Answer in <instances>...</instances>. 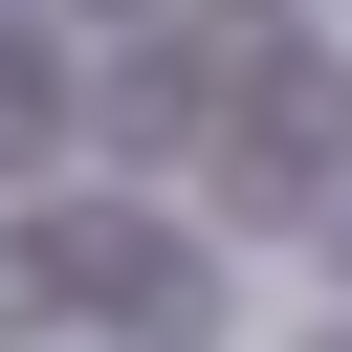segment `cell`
<instances>
[{
  "label": "cell",
  "instance_id": "3",
  "mask_svg": "<svg viewBox=\"0 0 352 352\" xmlns=\"http://www.w3.org/2000/svg\"><path fill=\"white\" fill-rule=\"evenodd\" d=\"M66 22H110V0H66Z\"/></svg>",
  "mask_w": 352,
  "mask_h": 352
},
{
  "label": "cell",
  "instance_id": "1",
  "mask_svg": "<svg viewBox=\"0 0 352 352\" xmlns=\"http://www.w3.org/2000/svg\"><path fill=\"white\" fill-rule=\"evenodd\" d=\"M308 242H330V286H352V176H330V198H308Z\"/></svg>",
  "mask_w": 352,
  "mask_h": 352
},
{
  "label": "cell",
  "instance_id": "2",
  "mask_svg": "<svg viewBox=\"0 0 352 352\" xmlns=\"http://www.w3.org/2000/svg\"><path fill=\"white\" fill-rule=\"evenodd\" d=\"M308 352H352V308H330V330H308Z\"/></svg>",
  "mask_w": 352,
  "mask_h": 352
}]
</instances>
